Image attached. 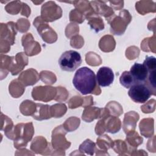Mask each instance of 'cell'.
Returning <instances> with one entry per match:
<instances>
[{
	"mask_svg": "<svg viewBox=\"0 0 156 156\" xmlns=\"http://www.w3.org/2000/svg\"><path fill=\"white\" fill-rule=\"evenodd\" d=\"M96 82L94 73L86 66L78 69L73 79V83L75 88L83 95L93 93Z\"/></svg>",
	"mask_w": 156,
	"mask_h": 156,
	"instance_id": "obj_1",
	"label": "cell"
},
{
	"mask_svg": "<svg viewBox=\"0 0 156 156\" xmlns=\"http://www.w3.org/2000/svg\"><path fill=\"white\" fill-rule=\"evenodd\" d=\"M82 63L80 54L73 50L64 52L58 59V65L60 68L65 71H73Z\"/></svg>",
	"mask_w": 156,
	"mask_h": 156,
	"instance_id": "obj_2",
	"label": "cell"
},
{
	"mask_svg": "<svg viewBox=\"0 0 156 156\" xmlns=\"http://www.w3.org/2000/svg\"><path fill=\"white\" fill-rule=\"evenodd\" d=\"M128 94L136 103L146 102L152 94L150 87L145 83H136L129 88Z\"/></svg>",
	"mask_w": 156,
	"mask_h": 156,
	"instance_id": "obj_3",
	"label": "cell"
},
{
	"mask_svg": "<svg viewBox=\"0 0 156 156\" xmlns=\"http://www.w3.org/2000/svg\"><path fill=\"white\" fill-rule=\"evenodd\" d=\"M96 81L101 87H105L111 85L114 80V73L112 69L107 66H102L99 69L96 74Z\"/></svg>",
	"mask_w": 156,
	"mask_h": 156,
	"instance_id": "obj_4",
	"label": "cell"
},
{
	"mask_svg": "<svg viewBox=\"0 0 156 156\" xmlns=\"http://www.w3.org/2000/svg\"><path fill=\"white\" fill-rule=\"evenodd\" d=\"M136 83H145L148 76V70L146 65L143 63H135L132 66L129 71Z\"/></svg>",
	"mask_w": 156,
	"mask_h": 156,
	"instance_id": "obj_5",
	"label": "cell"
},
{
	"mask_svg": "<svg viewBox=\"0 0 156 156\" xmlns=\"http://www.w3.org/2000/svg\"><path fill=\"white\" fill-rule=\"evenodd\" d=\"M119 81L121 84L126 88H129L133 85L136 83L134 79L129 71H124L120 76Z\"/></svg>",
	"mask_w": 156,
	"mask_h": 156,
	"instance_id": "obj_6",
	"label": "cell"
}]
</instances>
